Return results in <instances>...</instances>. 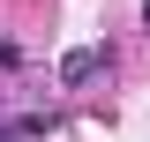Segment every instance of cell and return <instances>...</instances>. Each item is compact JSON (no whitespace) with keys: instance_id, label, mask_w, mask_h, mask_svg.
I'll list each match as a JSON object with an SVG mask.
<instances>
[{"instance_id":"cell-2","label":"cell","mask_w":150,"mask_h":142,"mask_svg":"<svg viewBox=\"0 0 150 142\" xmlns=\"http://www.w3.org/2000/svg\"><path fill=\"white\" fill-rule=\"evenodd\" d=\"M0 142H30V135H23V127H0Z\"/></svg>"},{"instance_id":"cell-3","label":"cell","mask_w":150,"mask_h":142,"mask_svg":"<svg viewBox=\"0 0 150 142\" xmlns=\"http://www.w3.org/2000/svg\"><path fill=\"white\" fill-rule=\"evenodd\" d=\"M143 15H150V0H143Z\"/></svg>"},{"instance_id":"cell-1","label":"cell","mask_w":150,"mask_h":142,"mask_svg":"<svg viewBox=\"0 0 150 142\" xmlns=\"http://www.w3.org/2000/svg\"><path fill=\"white\" fill-rule=\"evenodd\" d=\"M98 67H105V53H98V45H75V53L60 60V82H90Z\"/></svg>"}]
</instances>
